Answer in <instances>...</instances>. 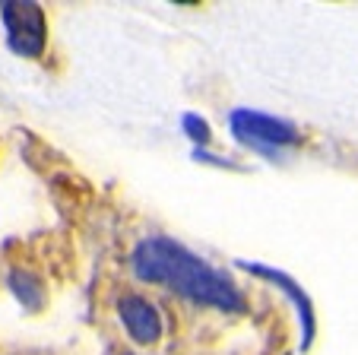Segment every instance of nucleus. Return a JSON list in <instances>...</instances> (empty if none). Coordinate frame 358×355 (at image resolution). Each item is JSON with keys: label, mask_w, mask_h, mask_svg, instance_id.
<instances>
[{"label": "nucleus", "mask_w": 358, "mask_h": 355, "mask_svg": "<svg viewBox=\"0 0 358 355\" xmlns=\"http://www.w3.org/2000/svg\"><path fill=\"white\" fill-rule=\"evenodd\" d=\"M117 314H121L124 327H127V333L134 336L136 342H143V346L159 342V336H162V317H159V311L152 308L146 298H140V295H124L121 302H117Z\"/></svg>", "instance_id": "nucleus-5"}, {"label": "nucleus", "mask_w": 358, "mask_h": 355, "mask_svg": "<svg viewBox=\"0 0 358 355\" xmlns=\"http://www.w3.org/2000/svg\"><path fill=\"white\" fill-rule=\"evenodd\" d=\"M184 130H187V137L194 143H210V124L203 121V118H196V114H187V118H184Z\"/></svg>", "instance_id": "nucleus-7"}, {"label": "nucleus", "mask_w": 358, "mask_h": 355, "mask_svg": "<svg viewBox=\"0 0 358 355\" xmlns=\"http://www.w3.org/2000/svg\"><path fill=\"white\" fill-rule=\"evenodd\" d=\"M3 26H7V41L16 54L22 57H38L45 51V32H48V22H45V10L32 0L20 4V0H10L3 4Z\"/></svg>", "instance_id": "nucleus-3"}, {"label": "nucleus", "mask_w": 358, "mask_h": 355, "mask_svg": "<svg viewBox=\"0 0 358 355\" xmlns=\"http://www.w3.org/2000/svg\"><path fill=\"white\" fill-rule=\"evenodd\" d=\"M10 288H13V295L22 302V308H29V311H38L41 302H45L38 276L29 273V270H13L10 273Z\"/></svg>", "instance_id": "nucleus-6"}, {"label": "nucleus", "mask_w": 358, "mask_h": 355, "mask_svg": "<svg viewBox=\"0 0 358 355\" xmlns=\"http://www.w3.org/2000/svg\"><path fill=\"white\" fill-rule=\"evenodd\" d=\"M231 134H235L238 143L250 149H260V153H276V149L295 146L298 143V127L282 118H273V114L264 111H250V108H238L229 118Z\"/></svg>", "instance_id": "nucleus-2"}, {"label": "nucleus", "mask_w": 358, "mask_h": 355, "mask_svg": "<svg viewBox=\"0 0 358 355\" xmlns=\"http://www.w3.org/2000/svg\"><path fill=\"white\" fill-rule=\"evenodd\" d=\"M238 267H244L248 273L260 276V279L273 282L279 292H285V298L295 305L298 323H301V349H311V342H314V305H311V298H308V292H304L289 273H282V270L264 267V263H248V260H241Z\"/></svg>", "instance_id": "nucleus-4"}, {"label": "nucleus", "mask_w": 358, "mask_h": 355, "mask_svg": "<svg viewBox=\"0 0 358 355\" xmlns=\"http://www.w3.org/2000/svg\"><path fill=\"white\" fill-rule=\"evenodd\" d=\"M130 263H134L136 279L143 282H159L196 305H210V308L231 311V314L244 311V295L203 257H196L194 251L171 238L159 235V238L140 242Z\"/></svg>", "instance_id": "nucleus-1"}]
</instances>
